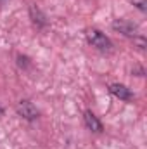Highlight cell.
Wrapping results in <instances>:
<instances>
[{"label":"cell","mask_w":147,"mask_h":149,"mask_svg":"<svg viewBox=\"0 0 147 149\" xmlns=\"http://www.w3.org/2000/svg\"><path fill=\"white\" fill-rule=\"evenodd\" d=\"M2 2H3V0H0V3H2Z\"/></svg>","instance_id":"9c48e42d"},{"label":"cell","mask_w":147,"mask_h":149,"mask_svg":"<svg viewBox=\"0 0 147 149\" xmlns=\"http://www.w3.org/2000/svg\"><path fill=\"white\" fill-rule=\"evenodd\" d=\"M85 35H87V42H88L92 47L99 49V50H111V49H112V42H111L101 30L90 28V30H87Z\"/></svg>","instance_id":"6da1fadb"},{"label":"cell","mask_w":147,"mask_h":149,"mask_svg":"<svg viewBox=\"0 0 147 149\" xmlns=\"http://www.w3.org/2000/svg\"><path fill=\"white\" fill-rule=\"evenodd\" d=\"M17 113H19V116H23L24 120H28V121H35L38 118V109L37 106L31 102V101H28V99H21L19 102H17Z\"/></svg>","instance_id":"7a4b0ae2"},{"label":"cell","mask_w":147,"mask_h":149,"mask_svg":"<svg viewBox=\"0 0 147 149\" xmlns=\"http://www.w3.org/2000/svg\"><path fill=\"white\" fill-rule=\"evenodd\" d=\"M112 28H114L116 31L123 33L125 37H135V35H137V26H135L133 23L126 21V19H116V21L112 23Z\"/></svg>","instance_id":"277c9868"},{"label":"cell","mask_w":147,"mask_h":149,"mask_svg":"<svg viewBox=\"0 0 147 149\" xmlns=\"http://www.w3.org/2000/svg\"><path fill=\"white\" fill-rule=\"evenodd\" d=\"M109 92L114 95V97H118L119 101H126V102L133 101V94H132V90H130L126 85L112 83V85H109Z\"/></svg>","instance_id":"3957f363"},{"label":"cell","mask_w":147,"mask_h":149,"mask_svg":"<svg viewBox=\"0 0 147 149\" xmlns=\"http://www.w3.org/2000/svg\"><path fill=\"white\" fill-rule=\"evenodd\" d=\"M0 116H3V108L0 106Z\"/></svg>","instance_id":"ba28073f"},{"label":"cell","mask_w":147,"mask_h":149,"mask_svg":"<svg viewBox=\"0 0 147 149\" xmlns=\"http://www.w3.org/2000/svg\"><path fill=\"white\" fill-rule=\"evenodd\" d=\"M30 14H31V17H33V23H35V24H38V26H45V24H47L45 16L40 12V9H38L37 5H31V7H30Z\"/></svg>","instance_id":"8992f818"},{"label":"cell","mask_w":147,"mask_h":149,"mask_svg":"<svg viewBox=\"0 0 147 149\" xmlns=\"http://www.w3.org/2000/svg\"><path fill=\"white\" fill-rule=\"evenodd\" d=\"M132 3H133L139 10H142V12L147 10V0H132Z\"/></svg>","instance_id":"52a82bcc"},{"label":"cell","mask_w":147,"mask_h":149,"mask_svg":"<svg viewBox=\"0 0 147 149\" xmlns=\"http://www.w3.org/2000/svg\"><path fill=\"white\" fill-rule=\"evenodd\" d=\"M83 121H85V127H87L88 130L95 132V134H101L102 128H104L102 123H101V120H99L92 111H85L83 113Z\"/></svg>","instance_id":"5b68a950"}]
</instances>
